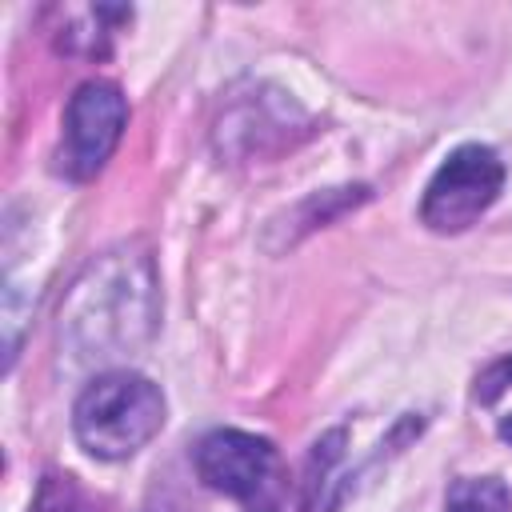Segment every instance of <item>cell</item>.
I'll return each instance as SVG.
<instances>
[{
  "instance_id": "cell-1",
  "label": "cell",
  "mask_w": 512,
  "mask_h": 512,
  "mask_svg": "<svg viewBox=\"0 0 512 512\" xmlns=\"http://www.w3.org/2000/svg\"><path fill=\"white\" fill-rule=\"evenodd\" d=\"M92 284L80 280L72 292L68 312L60 316V332L68 336L80 356H116L124 348H136L156 320V280L148 260H124L108 256L92 272Z\"/></svg>"
},
{
  "instance_id": "cell-2",
  "label": "cell",
  "mask_w": 512,
  "mask_h": 512,
  "mask_svg": "<svg viewBox=\"0 0 512 512\" xmlns=\"http://www.w3.org/2000/svg\"><path fill=\"white\" fill-rule=\"evenodd\" d=\"M164 428L160 388L128 368L100 372L72 404V432L84 452L100 460H124L140 452Z\"/></svg>"
},
{
  "instance_id": "cell-6",
  "label": "cell",
  "mask_w": 512,
  "mask_h": 512,
  "mask_svg": "<svg viewBox=\"0 0 512 512\" xmlns=\"http://www.w3.org/2000/svg\"><path fill=\"white\" fill-rule=\"evenodd\" d=\"M444 512H512V492L496 476H464L448 488Z\"/></svg>"
},
{
  "instance_id": "cell-5",
  "label": "cell",
  "mask_w": 512,
  "mask_h": 512,
  "mask_svg": "<svg viewBox=\"0 0 512 512\" xmlns=\"http://www.w3.org/2000/svg\"><path fill=\"white\" fill-rule=\"evenodd\" d=\"M128 124V100L112 80H88L72 92L64 108V136L56 168L68 180H92L116 152Z\"/></svg>"
},
{
  "instance_id": "cell-4",
  "label": "cell",
  "mask_w": 512,
  "mask_h": 512,
  "mask_svg": "<svg viewBox=\"0 0 512 512\" xmlns=\"http://www.w3.org/2000/svg\"><path fill=\"white\" fill-rule=\"evenodd\" d=\"M196 476L248 512H276V448L240 428H216L196 444Z\"/></svg>"
},
{
  "instance_id": "cell-9",
  "label": "cell",
  "mask_w": 512,
  "mask_h": 512,
  "mask_svg": "<svg viewBox=\"0 0 512 512\" xmlns=\"http://www.w3.org/2000/svg\"><path fill=\"white\" fill-rule=\"evenodd\" d=\"M496 432H500L504 444H512V412H504V416L496 420Z\"/></svg>"
},
{
  "instance_id": "cell-3",
  "label": "cell",
  "mask_w": 512,
  "mask_h": 512,
  "mask_svg": "<svg viewBox=\"0 0 512 512\" xmlns=\"http://www.w3.org/2000/svg\"><path fill=\"white\" fill-rule=\"evenodd\" d=\"M500 188H504L500 156L488 144H460L432 172L420 200V220L432 232H464L496 204Z\"/></svg>"
},
{
  "instance_id": "cell-7",
  "label": "cell",
  "mask_w": 512,
  "mask_h": 512,
  "mask_svg": "<svg viewBox=\"0 0 512 512\" xmlns=\"http://www.w3.org/2000/svg\"><path fill=\"white\" fill-rule=\"evenodd\" d=\"M28 512H96V500L68 476V472H48L36 488V500Z\"/></svg>"
},
{
  "instance_id": "cell-8",
  "label": "cell",
  "mask_w": 512,
  "mask_h": 512,
  "mask_svg": "<svg viewBox=\"0 0 512 512\" xmlns=\"http://www.w3.org/2000/svg\"><path fill=\"white\" fill-rule=\"evenodd\" d=\"M504 392H512V356L508 360H496L488 372H480L476 380V400L480 404H496Z\"/></svg>"
}]
</instances>
